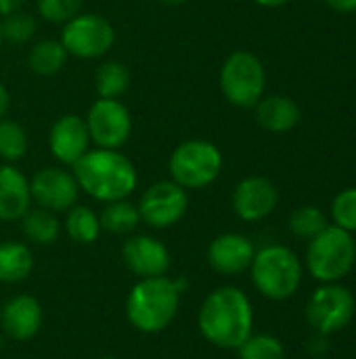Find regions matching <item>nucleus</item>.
Listing matches in <instances>:
<instances>
[{
    "mask_svg": "<svg viewBox=\"0 0 356 359\" xmlns=\"http://www.w3.org/2000/svg\"><path fill=\"white\" fill-rule=\"evenodd\" d=\"M29 191L36 206L55 215L67 212L71 206L78 204L80 198L78 181L71 168L65 166H44L36 170V175L29 179Z\"/></svg>",
    "mask_w": 356,
    "mask_h": 359,
    "instance_id": "obj_12",
    "label": "nucleus"
},
{
    "mask_svg": "<svg viewBox=\"0 0 356 359\" xmlns=\"http://www.w3.org/2000/svg\"><path fill=\"white\" fill-rule=\"evenodd\" d=\"M327 227V217L317 206H300L290 217V229L302 240H313Z\"/></svg>",
    "mask_w": 356,
    "mask_h": 359,
    "instance_id": "obj_28",
    "label": "nucleus"
},
{
    "mask_svg": "<svg viewBox=\"0 0 356 359\" xmlns=\"http://www.w3.org/2000/svg\"><path fill=\"white\" fill-rule=\"evenodd\" d=\"M99 359H118V358H111V355H103V358H99Z\"/></svg>",
    "mask_w": 356,
    "mask_h": 359,
    "instance_id": "obj_38",
    "label": "nucleus"
},
{
    "mask_svg": "<svg viewBox=\"0 0 356 359\" xmlns=\"http://www.w3.org/2000/svg\"><path fill=\"white\" fill-rule=\"evenodd\" d=\"M254 255H256V246L248 236L227 231V233L216 236L210 242L206 259H208V265L216 273L237 276V273H243L245 269H250Z\"/></svg>",
    "mask_w": 356,
    "mask_h": 359,
    "instance_id": "obj_16",
    "label": "nucleus"
},
{
    "mask_svg": "<svg viewBox=\"0 0 356 359\" xmlns=\"http://www.w3.org/2000/svg\"><path fill=\"white\" fill-rule=\"evenodd\" d=\"M201 337L218 349H237L254 330V307L237 286H218L197 311Z\"/></svg>",
    "mask_w": 356,
    "mask_h": 359,
    "instance_id": "obj_1",
    "label": "nucleus"
},
{
    "mask_svg": "<svg viewBox=\"0 0 356 359\" xmlns=\"http://www.w3.org/2000/svg\"><path fill=\"white\" fill-rule=\"evenodd\" d=\"M38 15L48 23H67L82 11V0H36Z\"/></svg>",
    "mask_w": 356,
    "mask_h": 359,
    "instance_id": "obj_30",
    "label": "nucleus"
},
{
    "mask_svg": "<svg viewBox=\"0 0 356 359\" xmlns=\"http://www.w3.org/2000/svg\"><path fill=\"white\" fill-rule=\"evenodd\" d=\"M71 172L80 191L103 204L130 198L138 185L136 166L120 149H88L71 166Z\"/></svg>",
    "mask_w": 356,
    "mask_h": 359,
    "instance_id": "obj_2",
    "label": "nucleus"
},
{
    "mask_svg": "<svg viewBox=\"0 0 356 359\" xmlns=\"http://www.w3.org/2000/svg\"><path fill=\"white\" fill-rule=\"evenodd\" d=\"M302 263L298 255L281 244H271L256 250L250 265L254 288L269 301L292 299L302 284Z\"/></svg>",
    "mask_w": 356,
    "mask_h": 359,
    "instance_id": "obj_4",
    "label": "nucleus"
},
{
    "mask_svg": "<svg viewBox=\"0 0 356 359\" xmlns=\"http://www.w3.org/2000/svg\"><path fill=\"white\" fill-rule=\"evenodd\" d=\"M8 107H10V95H8V88H6V86L2 84V80H0V120L6 118Z\"/></svg>",
    "mask_w": 356,
    "mask_h": 359,
    "instance_id": "obj_34",
    "label": "nucleus"
},
{
    "mask_svg": "<svg viewBox=\"0 0 356 359\" xmlns=\"http://www.w3.org/2000/svg\"><path fill=\"white\" fill-rule=\"evenodd\" d=\"M256 4H260V6H266V8H277V6H283V4H287L290 0H254Z\"/></svg>",
    "mask_w": 356,
    "mask_h": 359,
    "instance_id": "obj_35",
    "label": "nucleus"
},
{
    "mask_svg": "<svg viewBox=\"0 0 356 359\" xmlns=\"http://www.w3.org/2000/svg\"><path fill=\"white\" fill-rule=\"evenodd\" d=\"M277 204H279V191L275 183L260 175L241 179L235 185L231 198L233 212L245 223H258L266 219L269 215H273Z\"/></svg>",
    "mask_w": 356,
    "mask_h": 359,
    "instance_id": "obj_13",
    "label": "nucleus"
},
{
    "mask_svg": "<svg viewBox=\"0 0 356 359\" xmlns=\"http://www.w3.org/2000/svg\"><path fill=\"white\" fill-rule=\"evenodd\" d=\"M130 69L120 61H103L94 72V90L103 99H120L130 88Z\"/></svg>",
    "mask_w": 356,
    "mask_h": 359,
    "instance_id": "obj_25",
    "label": "nucleus"
},
{
    "mask_svg": "<svg viewBox=\"0 0 356 359\" xmlns=\"http://www.w3.org/2000/svg\"><path fill=\"white\" fill-rule=\"evenodd\" d=\"M355 316V297L340 282L319 286L306 303V320L317 334L329 337L350 324Z\"/></svg>",
    "mask_w": 356,
    "mask_h": 359,
    "instance_id": "obj_9",
    "label": "nucleus"
},
{
    "mask_svg": "<svg viewBox=\"0 0 356 359\" xmlns=\"http://www.w3.org/2000/svg\"><path fill=\"white\" fill-rule=\"evenodd\" d=\"M2 44H4V36H2V19H0V50H2Z\"/></svg>",
    "mask_w": 356,
    "mask_h": 359,
    "instance_id": "obj_37",
    "label": "nucleus"
},
{
    "mask_svg": "<svg viewBox=\"0 0 356 359\" xmlns=\"http://www.w3.org/2000/svg\"><path fill=\"white\" fill-rule=\"evenodd\" d=\"M141 223L153 229H168L183 221L189 210V191L172 179L149 185L136 202Z\"/></svg>",
    "mask_w": 356,
    "mask_h": 359,
    "instance_id": "obj_10",
    "label": "nucleus"
},
{
    "mask_svg": "<svg viewBox=\"0 0 356 359\" xmlns=\"http://www.w3.org/2000/svg\"><path fill=\"white\" fill-rule=\"evenodd\" d=\"M256 122L269 133H287L300 122V107L287 95L262 97L256 103Z\"/></svg>",
    "mask_w": 356,
    "mask_h": 359,
    "instance_id": "obj_19",
    "label": "nucleus"
},
{
    "mask_svg": "<svg viewBox=\"0 0 356 359\" xmlns=\"http://www.w3.org/2000/svg\"><path fill=\"white\" fill-rule=\"evenodd\" d=\"M29 147V139H27V130L10 120V118H2L0 120V160H4L6 164H15L21 158H25Z\"/></svg>",
    "mask_w": 356,
    "mask_h": 359,
    "instance_id": "obj_26",
    "label": "nucleus"
},
{
    "mask_svg": "<svg viewBox=\"0 0 356 359\" xmlns=\"http://www.w3.org/2000/svg\"><path fill=\"white\" fill-rule=\"evenodd\" d=\"M189 288L185 278H145L126 297V320L143 334H159L178 316L180 297Z\"/></svg>",
    "mask_w": 356,
    "mask_h": 359,
    "instance_id": "obj_3",
    "label": "nucleus"
},
{
    "mask_svg": "<svg viewBox=\"0 0 356 359\" xmlns=\"http://www.w3.org/2000/svg\"><path fill=\"white\" fill-rule=\"evenodd\" d=\"M63 229L69 236V240H73L76 244H94L101 236V221L99 215L82 204L71 206L65 212V221H63Z\"/></svg>",
    "mask_w": 356,
    "mask_h": 359,
    "instance_id": "obj_23",
    "label": "nucleus"
},
{
    "mask_svg": "<svg viewBox=\"0 0 356 359\" xmlns=\"http://www.w3.org/2000/svg\"><path fill=\"white\" fill-rule=\"evenodd\" d=\"M99 221H101V229L111 236H132L141 225V215L136 204L126 198V200L107 202L99 215Z\"/></svg>",
    "mask_w": 356,
    "mask_h": 359,
    "instance_id": "obj_22",
    "label": "nucleus"
},
{
    "mask_svg": "<svg viewBox=\"0 0 356 359\" xmlns=\"http://www.w3.org/2000/svg\"><path fill=\"white\" fill-rule=\"evenodd\" d=\"M21 227H23L25 238L38 246H48V244L57 242V238L61 236V221L57 219V215L50 210H44L40 206L29 208L23 215Z\"/></svg>",
    "mask_w": 356,
    "mask_h": 359,
    "instance_id": "obj_24",
    "label": "nucleus"
},
{
    "mask_svg": "<svg viewBox=\"0 0 356 359\" xmlns=\"http://www.w3.org/2000/svg\"><path fill=\"white\" fill-rule=\"evenodd\" d=\"M239 359H285L283 343L273 334H250L237 349Z\"/></svg>",
    "mask_w": 356,
    "mask_h": 359,
    "instance_id": "obj_27",
    "label": "nucleus"
},
{
    "mask_svg": "<svg viewBox=\"0 0 356 359\" xmlns=\"http://www.w3.org/2000/svg\"><path fill=\"white\" fill-rule=\"evenodd\" d=\"M325 2L338 13H355L356 11V0H325Z\"/></svg>",
    "mask_w": 356,
    "mask_h": 359,
    "instance_id": "obj_32",
    "label": "nucleus"
},
{
    "mask_svg": "<svg viewBox=\"0 0 356 359\" xmlns=\"http://www.w3.org/2000/svg\"><path fill=\"white\" fill-rule=\"evenodd\" d=\"M42 305L31 294H17L0 307V328L13 341H29L42 328Z\"/></svg>",
    "mask_w": 356,
    "mask_h": 359,
    "instance_id": "obj_17",
    "label": "nucleus"
},
{
    "mask_svg": "<svg viewBox=\"0 0 356 359\" xmlns=\"http://www.w3.org/2000/svg\"><path fill=\"white\" fill-rule=\"evenodd\" d=\"M2 19V36L4 42H13V44H25L34 38L36 34V17L31 13L25 11H15Z\"/></svg>",
    "mask_w": 356,
    "mask_h": 359,
    "instance_id": "obj_29",
    "label": "nucleus"
},
{
    "mask_svg": "<svg viewBox=\"0 0 356 359\" xmlns=\"http://www.w3.org/2000/svg\"><path fill=\"white\" fill-rule=\"evenodd\" d=\"M67 59H69V55H67L65 46L61 44V40H55V38L38 40L36 44H31V48L27 53L29 69L42 78L57 76L65 67Z\"/></svg>",
    "mask_w": 356,
    "mask_h": 359,
    "instance_id": "obj_21",
    "label": "nucleus"
},
{
    "mask_svg": "<svg viewBox=\"0 0 356 359\" xmlns=\"http://www.w3.org/2000/svg\"><path fill=\"white\" fill-rule=\"evenodd\" d=\"M90 143L103 149H122L132 135L130 109L120 99L99 97L84 116Z\"/></svg>",
    "mask_w": 356,
    "mask_h": 359,
    "instance_id": "obj_11",
    "label": "nucleus"
},
{
    "mask_svg": "<svg viewBox=\"0 0 356 359\" xmlns=\"http://www.w3.org/2000/svg\"><path fill=\"white\" fill-rule=\"evenodd\" d=\"M220 90L225 99L241 109L256 107L264 97L266 72L262 61L252 50H233L220 67Z\"/></svg>",
    "mask_w": 356,
    "mask_h": 359,
    "instance_id": "obj_7",
    "label": "nucleus"
},
{
    "mask_svg": "<svg viewBox=\"0 0 356 359\" xmlns=\"http://www.w3.org/2000/svg\"><path fill=\"white\" fill-rule=\"evenodd\" d=\"M122 259L130 273L136 278H159L166 276L172 263L168 246L147 233H132L122 246Z\"/></svg>",
    "mask_w": 356,
    "mask_h": 359,
    "instance_id": "obj_14",
    "label": "nucleus"
},
{
    "mask_svg": "<svg viewBox=\"0 0 356 359\" xmlns=\"http://www.w3.org/2000/svg\"><path fill=\"white\" fill-rule=\"evenodd\" d=\"M31 208L29 179L15 164H0V221L15 223Z\"/></svg>",
    "mask_w": 356,
    "mask_h": 359,
    "instance_id": "obj_18",
    "label": "nucleus"
},
{
    "mask_svg": "<svg viewBox=\"0 0 356 359\" xmlns=\"http://www.w3.org/2000/svg\"><path fill=\"white\" fill-rule=\"evenodd\" d=\"M334 225L355 233L356 231V187H348L340 191L332 204Z\"/></svg>",
    "mask_w": 356,
    "mask_h": 359,
    "instance_id": "obj_31",
    "label": "nucleus"
},
{
    "mask_svg": "<svg viewBox=\"0 0 356 359\" xmlns=\"http://www.w3.org/2000/svg\"><path fill=\"white\" fill-rule=\"evenodd\" d=\"M222 151L206 139H187L174 147L168 160L170 179L183 189H206L222 172Z\"/></svg>",
    "mask_w": 356,
    "mask_h": 359,
    "instance_id": "obj_6",
    "label": "nucleus"
},
{
    "mask_svg": "<svg viewBox=\"0 0 356 359\" xmlns=\"http://www.w3.org/2000/svg\"><path fill=\"white\" fill-rule=\"evenodd\" d=\"M90 149V135L84 116L63 114L48 130V151L59 166L71 168Z\"/></svg>",
    "mask_w": 356,
    "mask_h": 359,
    "instance_id": "obj_15",
    "label": "nucleus"
},
{
    "mask_svg": "<svg viewBox=\"0 0 356 359\" xmlns=\"http://www.w3.org/2000/svg\"><path fill=\"white\" fill-rule=\"evenodd\" d=\"M61 44L69 57L76 59H101L115 44V27L99 13L80 11L61 29Z\"/></svg>",
    "mask_w": 356,
    "mask_h": 359,
    "instance_id": "obj_8",
    "label": "nucleus"
},
{
    "mask_svg": "<svg viewBox=\"0 0 356 359\" xmlns=\"http://www.w3.org/2000/svg\"><path fill=\"white\" fill-rule=\"evenodd\" d=\"M34 271V252L17 240L0 242V282L19 284Z\"/></svg>",
    "mask_w": 356,
    "mask_h": 359,
    "instance_id": "obj_20",
    "label": "nucleus"
},
{
    "mask_svg": "<svg viewBox=\"0 0 356 359\" xmlns=\"http://www.w3.org/2000/svg\"><path fill=\"white\" fill-rule=\"evenodd\" d=\"M185 2L187 0H159V4H164V6H180Z\"/></svg>",
    "mask_w": 356,
    "mask_h": 359,
    "instance_id": "obj_36",
    "label": "nucleus"
},
{
    "mask_svg": "<svg viewBox=\"0 0 356 359\" xmlns=\"http://www.w3.org/2000/svg\"><path fill=\"white\" fill-rule=\"evenodd\" d=\"M25 0H0V17H6L15 11H21Z\"/></svg>",
    "mask_w": 356,
    "mask_h": 359,
    "instance_id": "obj_33",
    "label": "nucleus"
},
{
    "mask_svg": "<svg viewBox=\"0 0 356 359\" xmlns=\"http://www.w3.org/2000/svg\"><path fill=\"white\" fill-rule=\"evenodd\" d=\"M356 261L355 236L338 225H327L306 248V269L321 282H340L350 273Z\"/></svg>",
    "mask_w": 356,
    "mask_h": 359,
    "instance_id": "obj_5",
    "label": "nucleus"
}]
</instances>
